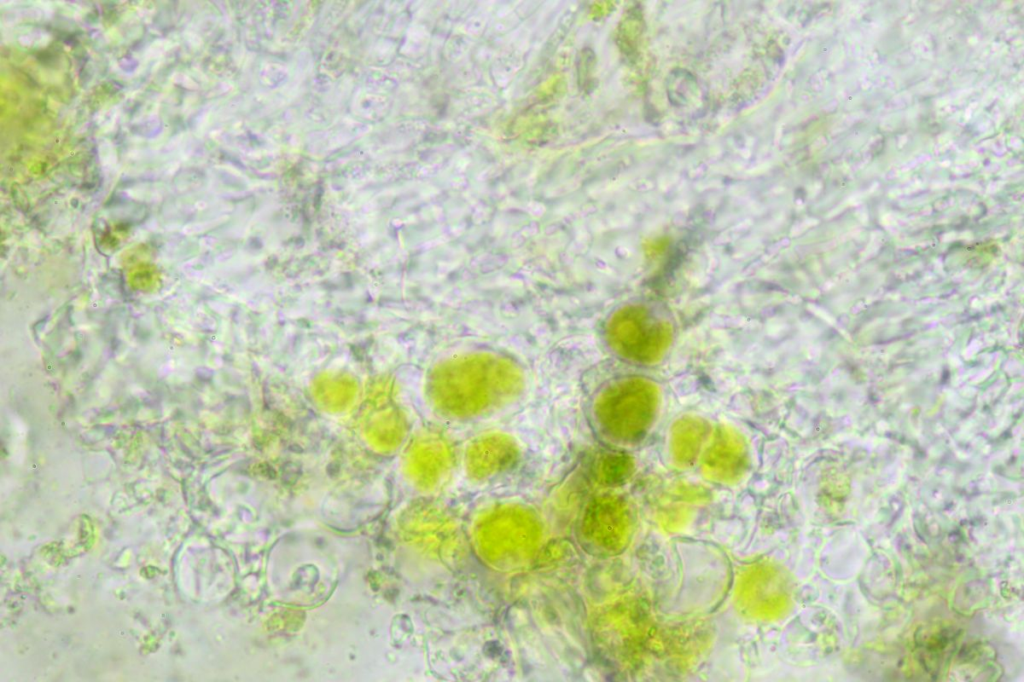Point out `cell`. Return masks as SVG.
<instances>
[{
  "label": "cell",
  "instance_id": "cell-1",
  "mask_svg": "<svg viewBox=\"0 0 1024 682\" xmlns=\"http://www.w3.org/2000/svg\"><path fill=\"white\" fill-rule=\"evenodd\" d=\"M523 384V375L512 361L474 353L440 364L433 372L430 393L445 416L465 419L508 404L520 394Z\"/></svg>",
  "mask_w": 1024,
  "mask_h": 682
},
{
  "label": "cell",
  "instance_id": "cell-3",
  "mask_svg": "<svg viewBox=\"0 0 1024 682\" xmlns=\"http://www.w3.org/2000/svg\"><path fill=\"white\" fill-rule=\"evenodd\" d=\"M516 451L514 441L506 434L481 435L468 448V464L473 472L484 475L508 464Z\"/></svg>",
  "mask_w": 1024,
  "mask_h": 682
},
{
  "label": "cell",
  "instance_id": "cell-2",
  "mask_svg": "<svg viewBox=\"0 0 1024 682\" xmlns=\"http://www.w3.org/2000/svg\"><path fill=\"white\" fill-rule=\"evenodd\" d=\"M607 338L622 356L635 360L653 359L661 353L668 332L657 319L635 306L616 312L607 325Z\"/></svg>",
  "mask_w": 1024,
  "mask_h": 682
}]
</instances>
